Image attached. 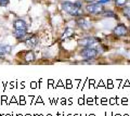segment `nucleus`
I'll return each instance as SVG.
<instances>
[{"instance_id": "obj_1", "label": "nucleus", "mask_w": 130, "mask_h": 116, "mask_svg": "<svg viewBox=\"0 0 130 116\" xmlns=\"http://www.w3.org/2000/svg\"><path fill=\"white\" fill-rule=\"evenodd\" d=\"M62 9L66 12V13L73 15V16H78V15L83 14V11L80 9V2H68L65 1L62 3Z\"/></svg>"}, {"instance_id": "obj_2", "label": "nucleus", "mask_w": 130, "mask_h": 116, "mask_svg": "<svg viewBox=\"0 0 130 116\" xmlns=\"http://www.w3.org/2000/svg\"><path fill=\"white\" fill-rule=\"evenodd\" d=\"M98 53H99V51L92 47H85L80 51V55L85 59H94L98 55Z\"/></svg>"}, {"instance_id": "obj_3", "label": "nucleus", "mask_w": 130, "mask_h": 116, "mask_svg": "<svg viewBox=\"0 0 130 116\" xmlns=\"http://www.w3.org/2000/svg\"><path fill=\"white\" fill-rule=\"evenodd\" d=\"M86 10L91 14H100L104 12L103 7L101 6V3H91L86 7Z\"/></svg>"}, {"instance_id": "obj_4", "label": "nucleus", "mask_w": 130, "mask_h": 116, "mask_svg": "<svg viewBox=\"0 0 130 116\" xmlns=\"http://www.w3.org/2000/svg\"><path fill=\"white\" fill-rule=\"evenodd\" d=\"M96 43V39L93 38V37H86V38H83L78 41V45L83 46V47H92L93 45Z\"/></svg>"}, {"instance_id": "obj_5", "label": "nucleus", "mask_w": 130, "mask_h": 116, "mask_svg": "<svg viewBox=\"0 0 130 116\" xmlns=\"http://www.w3.org/2000/svg\"><path fill=\"white\" fill-rule=\"evenodd\" d=\"M113 33L117 36H124L127 34V27H126L124 24H119V25H117L115 28H114Z\"/></svg>"}, {"instance_id": "obj_6", "label": "nucleus", "mask_w": 130, "mask_h": 116, "mask_svg": "<svg viewBox=\"0 0 130 116\" xmlns=\"http://www.w3.org/2000/svg\"><path fill=\"white\" fill-rule=\"evenodd\" d=\"M14 29L15 30H25L27 31V24L23 20H16L14 22Z\"/></svg>"}, {"instance_id": "obj_7", "label": "nucleus", "mask_w": 130, "mask_h": 116, "mask_svg": "<svg viewBox=\"0 0 130 116\" xmlns=\"http://www.w3.org/2000/svg\"><path fill=\"white\" fill-rule=\"evenodd\" d=\"M38 38L36 37V36H30L28 39H26V46L28 48H30V49H32V48H35L36 46L38 45Z\"/></svg>"}, {"instance_id": "obj_8", "label": "nucleus", "mask_w": 130, "mask_h": 116, "mask_svg": "<svg viewBox=\"0 0 130 116\" xmlns=\"http://www.w3.org/2000/svg\"><path fill=\"white\" fill-rule=\"evenodd\" d=\"M14 36L19 40H24L27 37V31L25 30H14Z\"/></svg>"}, {"instance_id": "obj_9", "label": "nucleus", "mask_w": 130, "mask_h": 116, "mask_svg": "<svg viewBox=\"0 0 130 116\" xmlns=\"http://www.w3.org/2000/svg\"><path fill=\"white\" fill-rule=\"evenodd\" d=\"M12 50L11 46L8 45H0V55H6L8 53H10Z\"/></svg>"}, {"instance_id": "obj_10", "label": "nucleus", "mask_w": 130, "mask_h": 116, "mask_svg": "<svg viewBox=\"0 0 130 116\" xmlns=\"http://www.w3.org/2000/svg\"><path fill=\"white\" fill-rule=\"evenodd\" d=\"M77 24H78L80 27H83V28H89V27H90V24H89L86 20L83 19V18L77 20Z\"/></svg>"}, {"instance_id": "obj_11", "label": "nucleus", "mask_w": 130, "mask_h": 116, "mask_svg": "<svg viewBox=\"0 0 130 116\" xmlns=\"http://www.w3.org/2000/svg\"><path fill=\"white\" fill-rule=\"evenodd\" d=\"M34 59H35V57H34V53L30 52V51H28V52L26 53L25 60H26V61H34Z\"/></svg>"}, {"instance_id": "obj_12", "label": "nucleus", "mask_w": 130, "mask_h": 116, "mask_svg": "<svg viewBox=\"0 0 130 116\" xmlns=\"http://www.w3.org/2000/svg\"><path fill=\"white\" fill-rule=\"evenodd\" d=\"M103 16H106V18H116L115 14H114L112 11H105L104 13H103Z\"/></svg>"}, {"instance_id": "obj_13", "label": "nucleus", "mask_w": 130, "mask_h": 116, "mask_svg": "<svg viewBox=\"0 0 130 116\" xmlns=\"http://www.w3.org/2000/svg\"><path fill=\"white\" fill-rule=\"evenodd\" d=\"M73 33H74V30L72 28H66V30H65V33H64V37H68V36H71Z\"/></svg>"}, {"instance_id": "obj_14", "label": "nucleus", "mask_w": 130, "mask_h": 116, "mask_svg": "<svg viewBox=\"0 0 130 116\" xmlns=\"http://www.w3.org/2000/svg\"><path fill=\"white\" fill-rule=\"evenodd\" d=\"M127 2V0H115V3L117 6H124Z\"/></svg>"}, {"instance_id": "obj_15", "label": "nucleus", "mask_w": 130, "mask_h": 116, "mask_svg": "<svg viewBox=\"0 0 130 116\" xmlns=\"http://www.w3.org/2000/svg\"><path fill=\"white\" fill-rule=\"evenodd\" d=\"M124 12H125V14L127 15V18L129 19V21H130V8H125Z\"/></svg>"}, {"instance_id": "obj_16", "label": "nucleus", "mask_w": 130, "mask_h": 116, "mask_svg": "<svg viewBox=\"0 0 130 116\" xmlns=\"http://www.w3.org/2000/svg\"><path fill=\"white\" fill-rule=\"evenodd\" d=\"M9 3V0H0V6H7Z\"/></svg>"}, {"instance_id": "obj_17", "label": "nucleus", "mask_w": 130, "mask_h": 116, "mask_svg": "<svg viewBox=\"0 0 130 116\" xmlns=\"http://www.w3.org/2000/svg\"><path fill=\"white\" fill-rule=\"evenodd\" d=\"M109 1H111V0H99V3L102 5V3H106V2H109Z\"/></svg>"}, {"instance_id": "obj_18", "label": "nucleus", "mask_w": 130, "mask_h": 116, "mask_svg": "<svg viewBox=\"0 0 130 116\" xmlns=\"http://www.w3.org/2000/svg\"><path fill=\"white\" fill-rule=\"evenodd\" d=\"M86 2H93V1H95V0H85Z\"/></svg>"}]
</instances>
